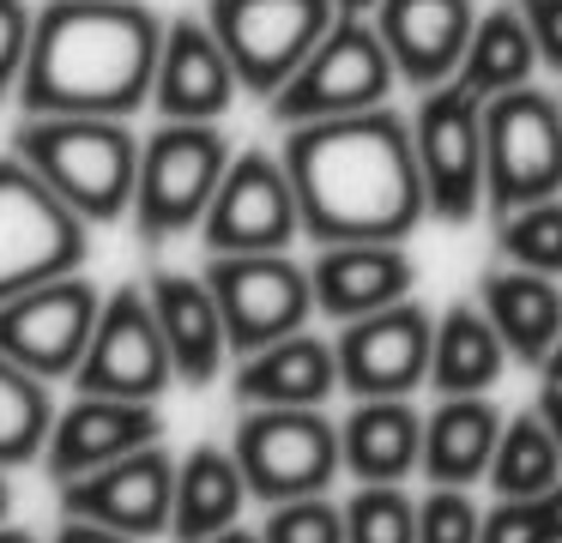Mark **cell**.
Returning <instances> with one entry per match:
<instances>
[{"instance_id": "31", "label": "cell", "mask_w": 562, "mask_h": 543, "mask_svg": "<svg viewBox=\"0 0 562 543\" xmlns=\"http://www.w3.org/2000/svg\"><path fill=\"white\" fill-rule=\"evenodd\" d=\"M345 543H417V501L400 483H363L345 501Z\"/></svg>"}, {"instance_id": "3", "label": "cell", "mask_w": 562, "mask_h": 543, "mask_svg": "<svg viewBox=\"0 0 562 543\" xmlns=\"http://www.w3.org/2000/svg\"><path fill=\"white\" fill-rule=\"evenodd\" d=\"M13 151L74 205L86 224H115L134 212L139 188V139L110 115H25Z\"/></svg>"}, {"instance_id": "21", "label": "cell", "mask_w": 562, "mask_h": 543, "mask_svg": "<svg viewBox=\"0 0 562 543\" xmlns=\"http://www.w3.org/2000/svg\"><path fill=\"white\" fill-rule=\"evenodd\" d=\"M151 308H158L164 344H170L176 381L182 386H206L212 374L224 369V350H231V332H224L218 296H212L206 278H182V272H158L151 278Z\"/></svg>"}, {"instance_id": "14", "label": "cell", "mask_w": 562, "mask_h": 543, "mask_svg": "<svg viewBox=\"0 0 562 543\" xmlns=\"http://www.w3.org/2000/svg\"><path fill=\"white\" fill-rule=\"evenodd\" d=\"M303 229L296 188L284 176V157L272 151H243L231 157L218 193H212L200 236L212 253H284Z\"/></svg>"}, {"instance_id": "34", "label": "cell", "mask_w": 562, "mask_h": 543, "mask_svg": "<svg viewBox=\"0 0 562 543\" xmlns=\"http://www.w3.org/2000/svg\"><path fill=\"white\" fill-rule=\"evenodd\" d=\"M477 507L465 501V489H429L417 507V543H477Z\"/></svg>"}, {"instance_id": "42", "label": "cell", "mask_w": 562, "mask_h": 543, "mask_svg": "<svg viewBox=\"0 0 562 543\" xmlns=\"http://www.w3.org/2000/svg\"><path fill=\"white\" fill-rule=\"evenodd\" d=\"M206 543H267V538H255V531H236V525H231V531H218V538H206Z\"/></svg>"}, {"instance_id": "8", "label": "cell", "mask_w": 562, "mask_h": 543, "mask_svg": "<svg viewBox=\"0 0 562 543\" xmlns=\"http://www.w3.org/2000/svg\"><path fill=\"white\" fill-rule=\"evenodd\" d=\"M236 465L248 477V495L260 501H303V495H327L333 471L345 465L339 429L308 405H248L236 422Z\"/></svg>"}, {"instance_id": "24", "label": "cell", "mask_w": 562, "mask_h": 543, "mask_svg": "<svg viewBox=\"0 0 562 543\" xmlns=\"http://www.w3.org/2000/svg\"><path fill=\"white\" fill-rule=\"evenodd\" d=\"M502 441V410L484 393H460L424 422V477L436 489H465L490 477V459Z\"/></svg>"}, {"instance_id": "22", "label": "cell", "mask_w": 562, "mask_h": 543, "mask_svg": "<svg viewBox=\"0 0 562 543\" xmlns=\"http://www.w3.org/2000/svg\"><path fill=\"white\" fill-rule=\"evenodd\" d=\"M339 386V350L321 344L315 332H291L279 344L243 357V374H236V398L243 405H308L321 410L327 393Z\"/></svg>"}, {"instance_id": "5", "label": "cell", "mask_w": 562, "mask_h": 543, "mask_svg": "<svg viewBox=\"0 0 562 543\" xmlns=\"http://www.w3.org/2000/svg\"><path fill=\"white\" fill-rule=\"evenodd\" d=\"M231 169V139L218 121H164L139 145V188H134V229L146 241H170L206 217Z\"/></svg>"}, {"instance_id": "39", "label": "cell", "mask_w": 562, "mask_h": 543, "mask_svg": "<svg viewBox=\"0 0 562 543\" xmlns=\"http://www.w3.org/2000/svg\"><path fill=\"white\" fill-rule=\"evenodd\" d=\"M538 417H544V429L557 434V446H562V386H557V381L538 393Z\"/></svg>"}, {"instance_id": "23", "label": "cell", "mask_w": 562, "mask_h": 543, "mask_svg": "<svg viewBox=\"0 0 562 543\" xmlns=\"http://www.w3.org/2000/svg\"><path fill=\"white\" fill-rule=\"evenodd\" d=\"M339 453L351 477L400 483L424 465V422L405 398H357V410L339 422Z\"/></svg>"}, {"instance_id": "12", "label": "cell", "mask_w": 562, "mask_h": 543, "mask_svg": "<svg viewBox=\"0 0 562 543\" xmlns=\"http://www.w3.org/2000/svg\"><path fill=\"white\" fill-rule=\"evenodd\" d=\"M98 314L103 296L79 272L37 284L25 296L0 302V357H13L37 381H74L91 350V332H98Z\"/></svg>"}, {"instance_id": "25", "label": "cell", "mask_w": 562, "mask_h": 543, "mask_svg": "<svg viewBox=\"0 0 562 543\" xmlns=\"http://www.w3.org/2000/svg\"><path fill=\"white\" fill-rule=\"evenodd\" d=\"M484 314L502 332V344L514 350V362L544 369V357L562 338V290L544 272H526V265L490 272L484 278Z\"/></svg>"}, {"instance_id": "9", "label": "cell", "mask_w": 562, "mask_h": 543, "mask_svg": "<svg viewBox=\"0 0 562 543\" xmlns=\"http://www.w3.org/2000/svg\"><path fill=\"white\" fill-rule=\"evenodd\" d=\"M333 19H339L333 0H206V24L218 31L243 91L267 97V103L315 55Z\"/></svg>"}, {"instance_id": "11", "label": "cell", "mask_w": 562, "mask_h": 543, "mask_svg": "<svg viewBox=\"0 0 562 543\" xmlns=\"http://www.w3.org/2000/svg\"><path fill=\"white\" fill-rule=\"evenodd\" d=\"M206 284L218 296L231 350H243V357L303 332L308 308H315L308 272L296 260H284V253H212Z\"/></svg>"}, {"instance_id": "10", "label": "cell", "mask_w": 562, "mask_h": 543, "mask_svg": "<svg viewBox=\"0 0 562 543\" xmlns=\"http://www.w3.org/2000/svg\"><path fill=\"white\" fill-rule=\"evenodd\" d=\"M412 139H417L429 217L465 224L484 200V97H472L460 79L417 91Z\"/></svg>"}, {"instance_id": "26", "label": "cell", "mask_w": 562, "mask_h": 543, "mask_svg": "<svg viewBox=\"0 0 562 543\" xmlns=\"http://www.w3.org/2000/svg\"><path fill=\"white\" fill-rule=\"evenodd\" d=\"M243 501H248V477H243V465H236V453H224V446L206 441L176 465L170 531L182 543H206V538H218V531L236 525Z\"/></svg>"}, {"instance_id": "43", "label": "cell", "mask_w": 562, "mask_h": 543, "mask_svg": "<svg viewBox=\"0 0 562 543\" xmlns=\"http://www.w3.org/2000/svg\"><path fill=\"white\" fill-rule=\"evenodd\" d=\"M544 381H557V386H562V338H557V350L544 357Z\"/></svg>"}, {"instance_id": "36", "label": "cell", "mask_w": 562, "mask_h": 543, "mask_svg": "<svg viewBox=\"0 0 562 543\" xmlns=\"http://www.w3.org/2000/svg\"><path fill=\"white\" fill-rule=\"evenodd\" d=\"M477 543H557L550 538L544 501H496V513H484Z\"/></svg>"}, {"instance_id": "17", "label": "cell", "mask_w": 562, "mask_h": 543, "mask_svg": "<svg viewBox=\"0 0 562 543\" xmlns=\"http://www.w3.org/2000/svg\"><path fill=\"white\" fill-rule=\"evenodd\" d=\"M158 434H164L158 405L79 393L74 405L55 417L49 446H43V465H49L55 483H67V477H86V471H98V465H115V459L139 453V446H158Z\"/></svg>"}, {"instance_id": "16", "label": "cell", "mask_w": 562, "mask_h": 543, "mask_svg": "<svg viewBox=\"0 0 562 543\" xmlns=\"http://www.w3.org/2000/svg\"><path fill=\"white\" fill-rule=\"evenodd\" d=\"M61 513L98 519V525L127 531V538H158V531H170V513H176V459L164 446H139L115 465L67 477Z\"/></svg>"}, {"instance_id": "1", "label": "cell", "mask_w": 562, "mask_h": 543, "mask_svg": "<svg viewBox=\"0 0 562 543\" xmlns=\"http://www.w3.org/2000/svg\"><path fill=\"white\" fill-rule=\"evenodd\" d=\"M284 176L296 188L303 229L333 241H405L429 217L412 121L387 103L363 115L303 121L284 139Z\"/></svg>"}, {"instance_id": "44", "label": "cell", "mask_w": 562, "mask_h": 543, "mask_svg": "<svg viewBox=\"0 0 562 543\" xmlns=\"http://www.w3.org/2000/svg\"><path fill=\"white\" fill-rule=\"evenodd\" d=\"M7 513H13V483H7V471H0V525H7Z\"/></svg>"}, {"instance_id": "33", "label": "cell", "mask_w": 562, "mask_h": 543, "mask_svg": "<svg viewBox=\"0 0 562 543\" xmlns=\"http://www.w3.org/2000/svg\"><path fill=\"white\" fill-rule=\"evenodd\" d=\"M260 538L267 543H345V507H327V495L279 501Z\"/></svg>"}, {"instance_id": "28", "label": "cell", "mask_w": 562, "mask_h": 543, "mask_svg": "<svg viewBox=\"0 0 562 543\" xmlns=\"http://www.w3.org/2000/svg\"><path fill=\"white\" fill-rule=\"evenodd\" d=\"M508 362V344L502 332L490 326V314L453 302L448 314L436 320V350H429V386H441L448 398L460 393H490Z\"/></svg>"}, {"instance_id": "40", "label": "cell", "mask_w": 562, "mask_h": 543, "mask_svg": "<svg viewBox=\"0 0 562 543\" xmlns=\"http://www.w3.org/2000/svg\"><path fill=\"white\" fill-rule=\"evenodd\" d=\"M538 501H544V519H550V538L562 543V483H557V489H550V495H538Z\"/></svg>"}, {"instance_id": "27", "label": "cell", "mask_w": 562, "mask_h": 543, "mask_svg": "<svg viewBox=\"0 0 562 543\" xmlns=\"http://www.w3.org/2000/svg\"><path fill=\"white\" fill-rule=\"evenodd\" d=\"M532 67H538L532 24H526L520 0H508V7L477 12V31H472V43H465V60H460L453 79H460L472 97L490 103V97H502V91L532 84Z\"/></svg>"}, {"instance_id": "37", "label": "cell", "mask_w": 562, "mask_h": 543, "mask_svg": "<svg viewBox=\"0 0 562 543\" xmlns=\"http://www.w3.org/2000/svg\"><path fill=\"white\" fill-rule=\"evenodd\" d=\"M526 24H532V43H538V60L550 72H562V0H520Z\"/></svg>"}, {"instance_id": "19", "label": "cell", "mask_w": 562, "mask_h": 543, "mask_svg": "<svg viewBox=\"0 0 562 543\" xmlns=\"http://www.w3.org/2000/svg\"><path fill=\"white\" fill-rule=\"evenodd\" d=\"M375 31L387 43L400 79L429 91V84H448L460 72L465 43L477 31V7L472 0H381Z\"/></svg>"}, {"instance_id": "20", "label": "cell", "mask_w": 562, "mask_h": 543, "mask_svg": "<svg viewBox=\"0 0 562 543\" xmlns=\"http://www.w3.org/2000/svg\"><path fill=\"white\" fill-rule=\"evenodd\" d=\"M315 308L333 320H363L375 308H393L417 290V265L400 241H333L308 265Z\"/></svg>"}, {"instance_id": "7", "label": "cell", "mask_w": 562, "mask_h": 543, "mask_svg": "<svg viewBox=\"0 0 562 543\" xmlns=\"http://www.w3.org/2000/svg\"><path fill=\"white\" fill-rule=\"evenodd\" d=\"M393 79H400V67H393L387 43H381L375 19H333V31L315 43V55L272 97V121L303 127V121L363 115V109L387 103Z\"/></svg>"}, {"instance_id": "38", "label": "cell", "mask_w": 562, "mask_h": 543, "mask_svg": "<svg viewBox=\"0 0 562 543\" xmlns=\"http://www.w3.org/2000/svg\"><path fill=\"white\" fill-rule=\"evenodd\" d=\"M55 543H139V538L110 531V525H98V519H67V525L55 531Z\"/></svg>"}, {"instance_id": "35", "label": "cell", "mask_w": 562, "mask_h": 543, "mask_svg": "<svg viewBox=\"0 0 562 543\" xmlns=\"http://www.w3.org/2000/svg\"><path fill=\"white\" fill-rule=\"evenodd\" d=\"M31 31H37V12L25 0H0V97H13L19 79H25Z\"/></svg>"}, {"instance_id": "45", "label": "cell", "mask_w": 562, "mask_h": 543, "mask_svg": "<svg viewBox=\"0 0 562 543\" xmlns=\"http://www.w3.org/2000/svg\"><path fill=\"white\" fill-rule=\"evenodd\" d=\"M0 543H37L31 531H19V525H0Z\"/></svg>"}, {"instance_id": "2", "label": "cell", "mask_w": 562, "mask_h": 543, "mask_svg": "<svg viewBox=\"0 0 562 543\" xmlns=\"http://www.w3.org/2000/svg\"><path fill=\"white\" fill-rule=\"evenodd\" d=\"M164 24L146 0H49L19 79L25 115H110L151 103Z\"/></svg>"}, {"instance_id": "32", "label": "cell", "mask_w": 562, "mask_h": 543, "mask_svg": "<svg viewBox=\"0 0 562 543\" xmlns=\"http://www.w3.org/2000/svg\"><path fill=\"white\" fill-rule=\"evenodd\" d=\"M502 253L526 272H544L557 278L562 272V200H538V205H520V212L502 217L496 229Z\"/></svg>"}, {"instance_id": "41", "label": "cell", "mask_w": 562, "mask_h": 543, "mask_svg": "<svg viewBox=\"0 0 562 543\" xmlns=\"http://www.w3.org/2000/svg\"><path fill=\"white\" fill-rule=\"evenodd\" d=\"M375 7H381V0H333L339 19H375Z\"/></svg>"}, {"instance_id": "13", "label": "cell", "mask_w": 562, "mask_h": 543, "mask_svg": "<svg viewBox=\"0 0 562 543\" xmlns=\"http://www.w3.org/2000/svg\"><path fill=\"white\" fill-rule=\"evenodd\" d=\"M170 381H176V362H170V344H164L151 290H115V296H103L98 332H91V350L79 362L74 386L79 393H103V398L158 405Z\"/></svg>"}, {"instance_id": "29", "label": "cell", "mask_w": 562, "mask_h": 543, "mask_svg": "<svg viewBox=\"0 0 562 543\" xmlns=\"http://www.w3.org/2000/svg\"><path fill=\"white\" fill-rule=\"evenodd\" d=\"M490 483H496L502 501H538L562 483V446L557 434L544 429V417H514L502 422L496 459H490Z\"/></svg>"}, {"instance_id": "15", "label": "cell", "mask_w": 562, "mask_h": 543, "mask_svg": "<svg viewBox=\"0 0 562 543\" xmlns=\"http://www.w3.org/2000/svg\"><path fill=\"white\" fill-rule=\"evenodd\" d=\"M429 350H436V320L412 296L363 320H345L339 386H351L357 398H405L417 393V381H429Z\"/></svg>"}, {"instance_id": "30", "label": "cell", "mask_w": 562, "mask_h": 543, "mask_svg": "<svg viewBox=\"0 0 562 543\" xmlns=\"http://www.w3.org/2000/svg\"><path fill=\"white\" fill-rule=\"evenodd\" d=\"M49 429H55L49 386H43L31 369H19L13 357H0V471L43 459Z\"/></svg>"}, {"instance_id": "4", "label": "cell", "mask_w": 562, "mask_h": 543, "mask_svg": "<svg viewBox=\"0 0 562 543\" xmlns=\"http://www.w3.org/2000/svg\"><path fill=\"white\" fill-rule=\"evenodd\" d=\"M86 217L19 151L0 157V302L55 284V278H74L86 265Z\"/></svg>"}, {"instance_id": "18", "label": "cell", "mask_w": 562, "mask_h": 543, "mask_svg": "<svg viewBox=\"0 0 562 543\" xmlns=\"http://www.w3.org/2000/svg\"><path fill=\"white\" fill-rule=\"evenodd\" d=\"M236 79L231 55H224L218 31L206 19H170L164 24V55H158V79H151V103L164 121H218L231 115Z\"/></svg>"}, {"instance_id": "6", "label": "cell", "mask_w": 562, "mask_h": 543, "mask_svg": "<svg viewBox=\"0 0 562 543\" xmlns=\"http://www.w3.org/2000/svg\"><path fill=\"white\" fill-rule=\"evenodd\" d=\"M562 193V97L502 91L484 103V200L496 217Z\"/></svg>"}]
</instances>
